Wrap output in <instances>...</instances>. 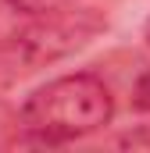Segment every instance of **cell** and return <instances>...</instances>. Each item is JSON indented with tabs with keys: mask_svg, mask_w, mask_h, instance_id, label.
<instances>
[{
	"mask_svg": "<svg viewBox=\"0 0 150 153\" xmlns=\"http://www.w3.org/2000/svg\"><path fill=\"white\" fill-rule=\"evenodd\" d=\"M118 146H129V150H150V125L147 128H136V132H125L118 139Z\"/></svg>",
	"mask_w": 150,
	"mask_h": 153,
	"instance_id": "cell-5",
	"label": "cell"
},
{
	"mask_svg": "<svg viewBox=\"0 0 150 153\" xmlns=\"http://www.w3.org/2000/svg\"><path fill=\"white\" fill-rule=\"evenodd\" d=\"M18 14H46V11H57V7H64V4H72V0H7Z\"/></svg>",
	"mask_w": 150,
	"mask_h": 153,
	"instance_id": "cell-3",
	"label": "cell"
},
{
	"mask_svg": "<svg viewBox=\"0 0 150 153\" xmlns=\"http://www.w3.org/2000/svg\"><path fill=\"white\" fill-rule=\"evenodd\" d=\"M143 39H147V46H150V18H147V25H143Z\"/></svg>",
	"mask_w": 150,
	"mask_h": 153,
	"instance_id": "cell-6",
	"label": "cell"
},
{
	"mask_svg": "<svg viewBox=\"0 0 150 153\" xmlns=\"http://www.w3.org/2000/svg\"><path fill=\"white\" fill-rule=\"evenodd\" d=\"M114 117V96L107 82L93 71H72L36 85L25 103L18 125L39 146H64L100 132Z\"/></svg>",
	"mask_w": 150,
	"mask_h": 153,
	"instance_id": "cell-1",
	"label": "cell"
},
{
	"mask_svg": "<svg viewBox=\"0 0 150 153\" xmlns=\"http://www.w3.org/2000/svg\"><path fill=\"white\" fill-rule=\"evenodd\" d=\"M132 107L143 111V114H150V68L136 78V85H132Z\"/></svg>",
	"mask_w": 150,
	"mask_h": 153,
	"instance_id": "cell-4",
	"label": "cell"
},
{
	"mask_svg": "<svg viewBox=\"0 0 150 153\" xmlns=\"http://www.w3.org/2000/svg\"><path fill=\"white\" fill-rule=\"evenodd\" d=\"M104 14L93 11V7H57V11H46V14H32V25L22 29L14 43H11V53L14 61L25 64V71H32L39 64H54L61 57H68L75 50H82L86 43L104 32Z\"/></svg>",
	"mask_w": 150,
	"mask_h": 153,
	"instance_id": "cell-2",
	"label": "cell"
}]
</instances>
